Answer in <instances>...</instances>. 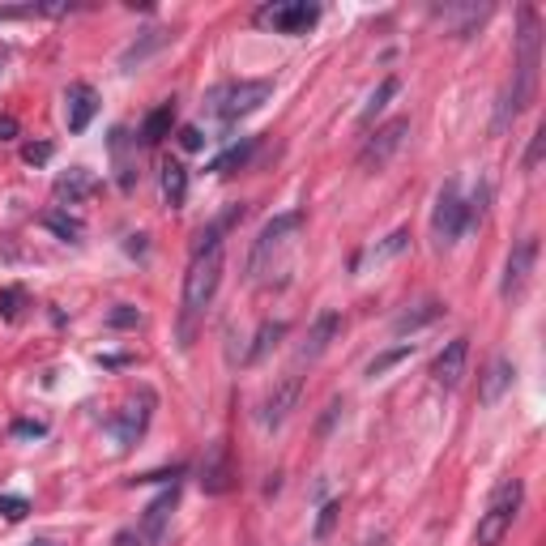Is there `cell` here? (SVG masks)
Wrapping results in <instances>:
<instances>
[{
	"label": "cell",
	"mask_w": 546,
	"mask_h": 546,
	"mask_svg": "<svg viewBox=\"0 0 546 546\" xmlns=\"http://www.w3.org/2000/svg\"><path fill=\"white\" fill-rule=\"evenodd\" d=\"M538 65H542V26H538V9L525 5L520 9V35H517V65H512V81L504 86L499 103H495L491 132L504 137L512 129V120L530 107L533 90H538Z\"/></svg>",
	"instance_id": "1"
},
{
	"label": "cell",
	"mask_w": 546,
	"mask_h": 546,
	"mask_svg": "<svg viewBox=\"0 0 546 546\" xmlns=\"http://www.w3.org/2000/svg\"><path fill=\"white\" fill-rule=\"evenodd\" d=\"M303 231V214L299 209H290V214H278V218H269L265 226H260L257 244H252V260H247V273L252 278H265V273L278 265V260L287 257L290 247H295V239H299Z\"/></svg>",
	"instance_id": "2"
},
{
	"label": "cell",
	"mask_w": 546,
	"mask_h": 546,
	"mask_svg": "<svg viewBox=\"0 0 546 546\" xmlns=\"http://www.w3.org/2000/svg\"><path fill=\"white\" fill-rule=\"evenodd\" d=\"M222 265H226V252L218 247H201L193 252V265L184 273V316H201L218 295L222 282Z\"/></svg>",
	"instance_id": "3"
},
{
	"label": "cell",
	"mask_w": 546,
	"mask_h": 546,
	"mask_svg": "<svg viewBox=\"0 0 546 546\" xmlns=\"http://www.w3.org/2000/svg\"><path fill=\"white\" fill-rule=\"evenodd\" d=\"M520 499H525V482H520V478H504V482H499L495 495H491V504H487V512L478 517L474 542H478V546H499V542H504L508 530H512V520H517Z\"/></svg>",
	"instance_id": "4"
},
{
	"label": "cell",
	"mask_w": 546,
	"mask_h": 546,
	"mask_svg": "<svg viewBox=\"0 0 546 546\" xmlns=\"http://www.w3.org/2000/svg\"><path fill=\"white\" fill-rule=\"evenodd\" d=\"M269 94H273V81H218V86L205 94V107L218 120L231 124V120H244V116H252L257 107H265Z\"/></svg>",
	"instance_id": "5"
},
{
	"label": "cell",
	"mask_w": 546,
	"mask_h": 546,
	"mask_svg": "<svg viewBox=\"0 0 546 546\" xmlns=\"http://www.w3.org/2000/svg\"><path fill=\"white\" fill-rule=\"evenodd\" d=\"M320 22V5L312 0H273L257 9V26H269L273 35H308Z\"/></svg>",
	"instance_id": "6"
},
{
	"label": "cell",
	"mask_w": 546,
	"mask_h": 546,
	"mask_svg": "<svg viewBox=\"0 0 546 546\" xmlns=\"http://www.w3.org/2000/svg\"><path fill=\"white\" fill-rule=\"evenodd\" d=\"M466 231H469L466 201H461V188L448 180L440 188V196H436V209H431V235H436V244L440 247H453Z\"/></svg>",
	"instance_id": "7"
},
{
	"label": "cell",
	"mask_w": 546,
	"mask_h": 546,
	"mask_svg": "<svg viewBox=\"0 0 546 546\" xmlns=\"http://www.w3.org/2000/svg\"><path fill=\"white\" fill-rule=\"evenodd\" d=\"M175 504H180V482H171L167 491L145 508V517H142L137 530L116 533V546H158V542H163V530H167L171 512H175Z\"/></svg>",
	"instance_id": "8"
},
{
	"label": "cell",
	"mask_w": 546,
	"mask_h": 546,
	"mask_svg": "<svg viewBox=\"0 0 546 546\" xmlns=\"http://www.w3.org/2000/svg\"><path fill=\"white\" fill-rule=\"evenodd\" d=\"M533 265H538V239H520L512 252H508V265H504V282H499V295H504L508 303L520 299L525 295V287H530V273Z\"/></svg>",
	"instance_id": "9"
},
{
	"label": "cell",
	"mask_w": 546,
	"mask_h": 546,
	"mask_svg": "<svg viewBox=\"0 0 546 546\" xmlns=\"http://www.w3.org/2000/svg\"><path fill=\"white\" fill-rule=\"evenodd\" d=\"M235 461H231V444L214 440L205 448V461H201V491L205 495H226L235 491Z\"/></svg>",
	"instance_id": "10"
},
{
	"label": "cell",
	"mask_w": 546,
	"mask_h": 546,
	"mask_svg": "<svg viewBox=\"0 0 546 546\" xmlns=\"http://www.w3.org/2000/svg\"><path fill=\"white\" fill-rule=\"evenodd\" d=\"M405 132H410V120H405V116H397V120H389L384 129H376V137H372V142L363 145V154H359V167H363V171H380L393 154H397V150H402Z\"/></svg>",
	"instance_id": "11"
},
{
	"label": "cell",
	"mask_w": 546,
	"mask_h": 546,
	"mask_svg": "<svg viewBox=\"0 0 546 546\" xmlns=\"http://www.w3.org/2000/svg\"><path fill=\"white\" fill-rule=\"evenodd\" d=\"M299 393H303V376L299 372H287V376L273 384V393L265 397V405H260V423L265 427H282L290 418V410L299 405Z\"/></svg>",
	"instance_id": "12"
},
{
	"label": "cell",
	"mask_w": 546,
	"mask_h": 546,
	"mask_svg": "<svg viewBox=\"0 0 546 546\" xmlns=\"http://www.w3.org/2000/svg\"><path fill=\"white\" fill-rule=\"evenodd\" d=\"M150 410H154V393L142 389L137 397H129V405L116 415V423H111V427H116V440L124 444V448H129V444H137L145 436V427H150Z\"/></svg>",
	"instance_id": "13"
},
{
	"label": "cell",
	"mask_w": 546,
	"mask_h": 546,
	"mask_svg": "<svg viewBox=\"0 0 546 546\" xmlns=\"http://www.w3.org/2000/svg\"><path fill=\"white\" fill-rule=\"evenodd\" d=\"M466 363H469V338H453L436 354V363H431V380L440 384V389H457L461 376H466Z\"/></svg>",
	"instance_id": "14"
},
{
	"label": "cell",
	"mask_w": 546,
	"mask_h": 546,
	"mask_svg": "<svg viewBox=\"0 0 546 546\" xmlns=\"http://www.w3.org/2000/svg\"><path fill=\"white\" fill-rule=\"evenodd\" d=\"M94 116H99V94H94V86L73 81V86L65 90V124H68V132H86Z\"/></svg>",
	"instance_id": "15"
},
{
	"label": "cell",
	"mask_w": 546,
	"mask_h": 546,
	"mask_svg": "<svg viewBox=\"0 0 546 546\" xmlns=\"http://www.w3.org/2000/svg\"><path fill=\"white\" fill-rule=\"evenodd\" d=\"M52 193L60 205H81V201H90V196L99 193V180H94V171H86V167H68L65 175H56Z\"/></svg>",
	"instance_id": "16"
},
{
	"label": "cell",
	"mask_w": 546,
	"mask_h": 546,
	"mask_svg": "<svg viewBox=\"0 0 546 546\" xmlns=\"http://www.w3.org/2000/svg\"><path fill=\"white\" fill-rule=\"evenodd\" d=\"M341 333V316L338 312H320L316 316V325L308 329V338H303L299 346V363H312V359H320V354L333 346V338Z\"/></svg>",
	"instance_id": "17"
},
{
	"label": "cell",
	"mask_w": 546,
	"mask_h": 546,
	"mask_svg": "<svg viewBox=\"0 0 546 546\" xmlns=\"http://www.w3.org/2000/svg\"><path fill=\"white\" fill-rule=\"evenodd\" d=\"M167 43H171V30H145L142 39H132L129 47L120 52V68H124V73L142 68L145 60H150V56H158L163 47H167Z\"/></svg>",
	"instance_id": "18"
},
{
	"label": "cell",
	"mask_w": 546,
	"mask_h": 546,
	"mask_svg": "<svg viewBox=\"0 0 546 546\" xmlns=\"http://www.w3.org/2000/svg\"><path fill=\"white\" fill-rule=\"evenodd\" d=\"M405 247H410V231H405V226H397V231H393L389 239H380L376 247H367L363 257L354 260V269L363 273V269H372V265H384V260H393V257H402Z\"/></svg>",
	"instance_id": "19"
},
{
	"label": "cell",
	"mask_w": 546,
	"mask_h": 546,
	"mask_svg": "<svg viewBox=\"0 0 546 546\" xmlns=\"http://www.w3.org/2000/svg\"><path fill=\"white\" fill-rule=\"evenodd\" d=\"M512 376H517V367L508 363V359H495L487 367V376H482V389H478V402L482 405H495L504 397V389H512Z\"/></svg>",
	"instance_id": "20"
},
{
	"label": "cell",
	"mask_w": 546,
	"mask_h": 546,
	"mask_svg": "<svg viewBox=\"0 0 546 546\" xmlns=\"http://www.w3.org/2000/svg\"><path fill=\"white\" fill-rule=\"evenodd\" d=\"M111 158H116V171H120V188L132 193L137 188V163L129 158V132L124 129L111 132Z\"/></svg>",
	"instance_id": "21"
},
{
	"label": "cell",
	"mask_w": 546,
	"mask_h": 546,
	"mask_svg": "<svg viewBox=\"0 0 546 546\" xmlns=\"http://www.w3.org/2000/svg\"><path fill=\"white\" fill-rule=\"evenodd\" d=\"M163 201H167V209H180L188 201V171H184V163H167L163 167Z\"/></svg>",
	"instance_id": "22"
},
{
	"label": "cell",
	"mask_w": 546,
	"mask_h": 546,
	"mask_svg": "<svg viewBox=\"0 0 546 546\" xmlns=\"http://www.w3.org/2000/svg\"><path fill=\"white\" fill-rule=\"evenodd\" d=\"M171 124H175V103H158L142 124V142L145 145H158L163 137H171Z\"/></svg>",
	"instance_id": "23"
},
{
	"label": "cell",
	"mask_w": 546,
	"mask_h": 546,
	"mask_svg": "<svg viewBox=\"0 0 546 546\" xmlns=\"http://www.w3.org/2000/svg\"><path fill=\"white\" fill-rule=\"evenodd\" d=\"M278 338H287V325L282 320H265V325L257 329V338H252V346H247V354H244V363H260L265 354L278 346Z\"/></svg>",
	"instance_id": "24"
},
{
	"label": "cell",
	"mask_w": 546,
	"mask_h": 546,
	"mask_svg": "<svg viewBox=\"0 0 546 546\" xmlns=\"http://www.w3.org/2000/svg\"><path fill=\"white\" fill-rule=\"evenodd\" d=\"M43 226L52 235H60L65 244H81V235H86V222L65 214V209H47V214H43Z\"/></svg>",
	"instance_id": "25"
},
{
	"label": "cell",
	"mask_w": 546,
	"mask_h": 546,
	"mask_svg": "<svg viewBox=\"0 0 546 546\" xmlns=\"http://www.w3.org/2000/svg\"><path fill=\"white\" fill-rule=\"evenodd\" d=\"M444 316V303L427 299V303H418V312H402L397 320H393V333H415V329L431 325V320H440Z\"/></svg>",
	"instance_id": "26"
},
{
	"label": "cell",
	"mask_w": 546,
	"mask_h": 546,
	"mask_svg": "<svg viewBox=\"0 0 546 546\" xmlns=\"http://www.w3.org/2000/svg\"><path fill=\"white\" fill-rule=\"evenodd\" d=\"M397 90H402V81H397V78H384V81H380V86H376V90H372V99H367V107H363V111H359V120H363V124H372V120H376L380 111L389 107V99H393V94H397Z\"/></svg>",
	"instance_id": "27"
},
{
	"label": "cell",
	"mask_w": 546,
	"mask_h": 546,
	"mask_svg": "<svg viewBox=\"0 0 546 546\" xmlns=\"http://www.w3.org/2000/svg\"><path fill=\"white\" fill-rule=\"evenodd\" d=\"M252 145H257V137H244V142H239V145H231V150H226V154H222V158H214V163H209V171H218V175H226V171L244 167V163H247V154H252Z\"/></svg>",
	"instance_id": "28"
},
{
	"label": "cell",
	"mask_w": 546,
	"mask_h": 546,
	"mask_svg": "<svg viewBox=\"0 0 546 546\" xmlns=\"http://www.w3.org/2000/svg\"><path fill=\"white\" fill-rule=\"evenodd\" d=\"M410 354H415V346H393V351L376 354V359H372V363H367V376H372V380H376V376H384V372H389V367L405 363V359H410Z\"/></svg>",
	"instance_id": "29"
},
{
	"label": "cell",
	"mask_w": 546,
	"mask_h": 546,
	"mask_svg": "<svg viewBox=\"0 0 546 546\" xmlns=\"http://www.w3.org/2000/svg\"><path fill=\"white\" fill-rule=\"evenodd\" d=\"M107 329H142V312H137L132 303H116V308L107 312Z\"/></svg>",
	"instance_id": "30"
},
{
	"label": "cell",
	"mask_w": 546,
	"mask_h": 546,
	"mask_svg": "<svg viewBox=\"0 0 546 546\" xmlns=\"http://www.w3.org/2000/svg\"><path fill=\"white\" fill-rule=\"evenodd\" d=\"M22 308H26V295H22L17 287L0 290V316H5V320H17V316H22Z\"/></svg>",
	"instance_id": "31"
},
{
	"label": "cell",
	"mask_w": 546,
	"mask_h": 546,
	"mask_svg": "<svg viewBox=\"0 0 546 546\" xmlns=\"http://www.w3.org/2000/svg\"><path fill=\"white\" fill-rule=\"evenodd\" d=\"M26 512H30V504L22 499V495H5V491H0V517H5V520H22Z\"/></svg>",
	"instance_id": "32"
},
{
	"label": "cell",
	"mask_w": 546,
	"mask_h": 546,
	"mask_svg": "<svg viewBox=\"0 0 546 546\" xmlns=\"http://www.w3.org/2000/svg\"><path fill=\"white\" fill-rule=\"evenodd\" d=\"M180 145L188 150V154H201V150H205V132L196 129V124H184V129H180Z\"/></svg>",
	"instance_id": "33"
},
{
	"label": "cell",
	"mask_w": 546,
	"mask_h": 546,
	"mask_svg": "<svg viewBox=\"0 0 546 546\" xmlns=\"http://www.w3.org/2000/svg\"><path fill=\"white\" fill-rule=\"evenodd\" d=\"M14 436H17V440H39V436H47V427H43L39 418H17Z\"/></svg>",
	"instance_id": "34"
},
{
	"label": "cell",
	"mask_w": 546,
	"mask_h": 546,
	"mask_svg": "<svg viewBox=\"0 0 546 546\" xmlns=\"http://www.w3.org/2000/svg\"><path fill=\"white\" fill-rule=\"evenodd\" d=\"M542 150H546V129H538L530 137V150H525V171H533L538 163H542Z\"/></svg>",
	"instance_id": "35"
},
{
	"label": "cell",
	"mask_w": 546,
	"mask_h": 546,
	"mask_svg": "<svg viewBox=\"0 0 546 546\" xmlns=\"http://www.w3.org/2000/svg\"><path fill=\"white\" fill-rule=\"evenodd\" d=\"M22 158H26L30 167H43V163H52V145H47V142H30L26 150H22Z\"/></svg>",
	"instance_id": "36"
},
{
	"label": "cell",
	"mask_w": 546,
	"mask_h": 546,
	"mask_svg": "<svg viewBox=\"0 0 546 546\" xmlns=\"http://www.w3.org/2000/svg\"><path fill=\"white\" fill-rule=\"evenodd\" d=\"M338 512H341V504H325V508H320V520H316V538H329V530L338 525Z\"/></svg>",
	"instance_id": "37"
},
{
	"label": "cell",
	"mask_w": 546,
	"mask_h": 546,
	"mask_svg": "<svg viewBox=\"0 0 546 546\" xmlns=\"http://www.w3.org/2000/svg\"><path fill=\"white\" fill-rule=\"evenodd\" d=\"M17 137V120L14 116H0V142H14Z\"/></svg>",
	"instance_id": "38"
},
{
	"label": "cell",
	"mask_w": 546,
	"mask_h": 546,
	"mask_svg": "<svg viewBox=\"0 0 546 546\" xmlns=\"http://www.w3.org/2000/svg\"><path fill=\"white\" fill-rule=\"evenodd\" d=\"M30 546H52V542H30Z\"/></svg>",
	"instance_id": "39"
}]
</instances>
